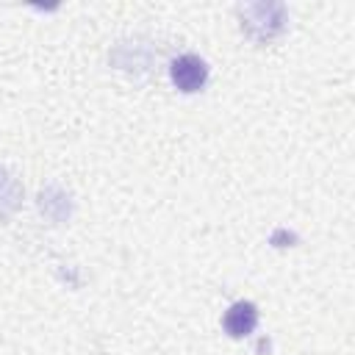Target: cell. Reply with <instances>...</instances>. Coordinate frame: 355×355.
I'll use <instances>...</instances> for the list:
<instances>
[{"label":"cell","mask_w":355,"mask_h":355,"mask_svg":"<svg viewBox=\"0 0 355 355\" xmlns=\"http://www.w3.org/2000/svg\"><path fill=\"white\" fill-rule=\"evenodd\" d=\"M169 75H172V83L180 89V92H200L208 80V67L200 55L194 53H186V55H178L169 67Z\"/></svg>","instance_id":"1"},{"label":"cell","mask_w":355,"mask_h":355,"mask_svg":"<svg viewBox=\"0 0 355 355\" xmlns=\"http://www.w3.org/2000/svg\"><path fill=\"white\" fill-rule=\"evenodd\" d=\"M222 324H225L227 336L244 338V336H250V333L255 330V324H258V308H255L252 302H247V300H239V302H233V305L225 311Z\"/></svg>","instance_id":"2"}]
</instances>
